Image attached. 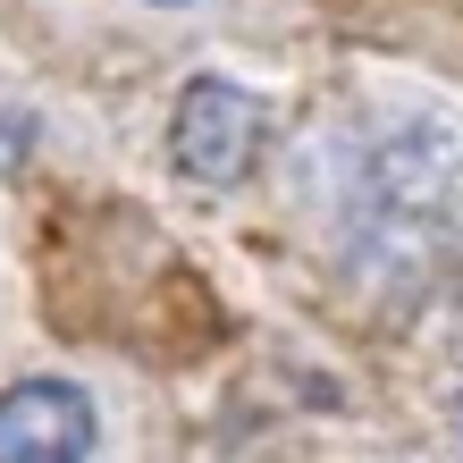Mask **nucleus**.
Wrapping results in <instances>:
<instances>
[{"instance_id":"1","label":"nucleus","mask_w":463,"mask_h":463,"mask_svg":"<svg viewBox=\"0 0 463 463\" xmlns=\"http://www.w3.org/2000/svg\"><path fill=\"white\" fill-rule=\"evenodd\" d=\"M253 152H261V101L228 76H194L169 118V160L194 185H236L253 169Z\"/></svg>"},{"instance_id":"2","label":"nucleus","mask_w":463,"mask_h":463,"mask_svg":"<svg viewBox=\"0 0 463 463\" xmlns=\"http://www.w3.org/2000/svg\"><path fill=\"white\" fill-rule=\"evenodd\" d=\"M93 455V404L68 379H17L0 396V463H85Z\"/></svg>"}]
</instances>
